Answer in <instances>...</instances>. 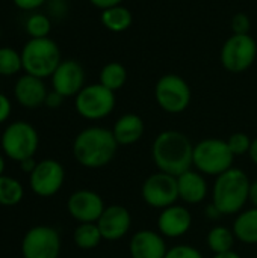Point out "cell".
<instances>
[{
  "label": "cell",
  "instance_id": "18",
  "mask_svg": "<svg viewBox=\"0 0 257 258\" xmlns=\"http://www.w3.org/2000/svg\"><path fill=\"white\" fill-rule=\"evenodd\" d=\"M12 92H14L15 101L21 107L32 110V109H38L44 106L48 89H47V85L44 83V79L24 73L14 83Z\"/></svg>",
  "mask_w": 257,
  "mask_h": 258
},
{
  "label": "cell",
  "instance_id": "40",
  "mask_svg": "<svg viewBox=\"0 0 257 258\" xmlns=\"http://www.w3.org/2000/svg\"><path fill=\"white\" fill-rule=\"evenodd\" d=\"M248 157H250V160L257 166V136L253 138V141H251V147H250V151H248Z\"/></svg>",
  "mask_w": 257,
  "mask_h": 258
},
{
  "label": "cell",
  "instance_id": "31",
  "mask_svg": "<svg viewBox=\"0 0 257 258\" xmlns=\"http://www.w3.org/2000/svg\"><path fill=\"white\" fill-rule=\"evenodd\" d=\"M47 15L52 20L61 21L68 15V0H48L45 3Z\"/></svg>",
  "mask_w": 257,
  "mask_h": 258
},
{
  "label": "cell",
  "instance_id": "5",
  "mask_svg": "<svg viewBox=\"0 0 257 258\" xmlns=\"http://www.w3.org/2000/svg\"><path fill=\"white\" fill-rule=\"evenodd\" d=\"M235 156L227 142L220 138H206L194 144L192 168L206 177H218L233 168Z\"/></svg>",
  "mask_w": 257,
  "mask_h": 258
},
{
  "label": "cell",
  "instance_id": "16",
  "mask_svg": "<svg viewBox=\"0 0 257 258\" xmlns=\"http://www.w3.org/2000/svg\"><path fill=\"white\" fill-rule=\"evenodd\" d=\"M158 231L165 239H180L192 228V213L185 204H173L159 212Z\"/></svg>",
  "mask_w": 257,
  "mask_h": 258
},
{
  "label": "cell",
  "instance_id": "37",
  "mask_svg": "<svg viewBox=\"0 0 257 258\" xmlns=\"http://www.w3.org/2000/svg\"><path fill=\"white\" fill-rule=\"evenodd\" d=\"M18 165H20V169H21V172H24V174L30 175V174L33 172V169L36 168L38 162L35 160V157H30V159H24V160H21Z\"/></svg>",
  "mask_w": 257,
  "mask_h": 258
},
{
  "label": "cell",
  "instance_id": "6",
  "mask_svg": "<svg viewBox=\"0 0 257 258\" xmlns=\"http://www.w3.org/2000/svg\"><path fill=\"white\" fill-rule=\"evenodd\" d=\"M39 147L38 130L27 121H14L8 124L0 136V148L5 157L20 163L24 159L35 157Z\"/></svg>",
  "mask_w": 257,
  "mask_h": 258
},
{
  "label": "cell",
  "instance_id": "7",
  "mask_svg": "<svg viewBox=\"0 0 257 258\" xmlns=\"http://www.w3.org/2000/svg\"><path fill=\"white\" fill-rule=\"evenodd\" d=\"M117 104L115 92L105 88L101 83L85 85L74 97V109L86 121H101L108 118Z\"/></svg>",
  "mask_w": 257,
  "mask_h": 258
},
{
  "label": "cell",
  "instance_id": "19",
  "mask_svg": "<svg viewBox=\"0 0 257 258\" xmlns=\"http://www.w3.org/2000/svg\"><path fill=\"white\" fill-rule=\"evenodd\" d=\"M176 178H177L179 201H182L186 206H198L208 200L211 194V187L206 175L191 168Z\"/></svg>",
  "mask_w": 257,
  "mask_h": 258
},
{
  "label": "cell",
  "instance_id": "41",
  "mask_svg": "<svg viewBox=\"0 0 257 258\" xmlns=\"http://www.w3.org/2000/svg\"><path fill=\"white\" fill-rule=\"evenodd\" d=\"M212 258H242L235 249L233 251H229V252H223V254H214Z\"/></svg>",
  "mask_w": 257,
  "mask_h": 258
},
{
  "label": "cell",
  "instance_id": "36",
  "mask_svg": "<svg viewBox=\"0 0 257 258\" xmlns=\"http://www.w3.org/2000/svg\"><path fill=\"white\" fill-rule=\"evenodd\" d=\"M123 2H124V0H89V3H91L92 6H95L97 9H100V11H105V9L118 6V5H121Z\"/></svg>",
  "mask_w": 257,
  "mask_h": 258
},
{
  "label": "cell",
  "instance_id": "21",
  "mask_svg": "<svg viewBox=\"0 0 257 258\" xmlns=\"http://www.w3.org/2000/svg\"><path fill=\"white\" fill-rule=\"evenodd\" d=\"M232 231L244 245H257V209L250 207L244 209L235 216Z\"/></svg>",
  "mask_w": 257,
  "mask_h": 258
},
{
  "label": "cell",
  "instance_id": "17",
  "mask_svg": "<svg viewBox=\"0 0 257 258\" xmlns=\"http://www.w3.org/2000/svg\"><path fill=\"white\" fill-rule=\"evenodd\" d=\"M167 239L158 230H138L129 240L130 258H165Z\"/></svg>",
  "mask_w": 257,
  "mask_h": 258
},
{
  "label": "cell",
  "instance_id": "11",
  "mask_svg": "<svg viewBox=\"0 0 257 258\" xmlns=\"http://www.w3.org/2000/svg\"><path fill=\"white\" fill-rule=\"evenodd\" d=\"M141 198L148 207L156 210H164L177 204V178L161 171L150 174L141 184Z\"/></svg>",
  "mask_w": 257,
  "mask_h": 258
},
{
  "label": "cell",
  "instance_id": "20",
  "mask_svg": "<svg viewBox=\"0 0 257 258\" xmlns=\"http://www.w3.org/2000/svg\"><path fill=\"white\" fill-rule=\"evenodd\" d=\"M112 133L120 147H130L139 142L145 133L144 119L136 113L121 115L112 125Z\"/></svg>",
  "mask_w": 257,
  "mask_h": 258
},
{
  "label": "cell",
  "instance_id": "26",
  "mask_svg": "<svg viewBox=\"0 0 257 258\" xmlns=\"http://www.w3.org/2000/svg\"><path fill=\"white\" fill-rule=\"evenodd\" d=\"M24 197L23 184L9 175L0 177V206L3 207H14L21 203Z\"/></svg>",
  "mask_w": 257,
  "mask_h": 258
},
{
  "label": "cell",
  "instance_id": "39",
  "mask_svg": "<svg viewBox=\"0 0 257 258\" xmlns=\"http://www.w3.org/2000/svg\"><path fill=\"white\" fill-rule=\"evenodd\" d=\"M248 203H251V206L257 209V180L251 181V184H250V198H248Z\"/></svg>",
  "mask_w": 257,
  "mask_h": 258
},
{
  "label": "cell",
  "instance_id": "34",
  "mask_svg": "<svg viewBox=\"0 0 257 258\" xmlns=\"http://www.w3.org/2000/svg\"><path fill=\"white\" fill-rule=\"evenodd\" d=\"M12 113V103L8 95L0 92V124L6 122Z\"/></svg>",
  "mask_w": 257,
  "mask_h": 258
},
{
  "label": "cell",
  "instance_id": "28",
  "mask_svg": "<svg viewBox=\"0 0 257 258\" xmlns=\"http://www.w3.org/2000/svg\"><path fill=\"white\" fill-rule=\"evenodd\" d=\"M23 71L21 53L12 47H0V76L11 77Z\"/></svg>",
  "mask_w": 257,
  "mask_h": 258
},
{
  "label": "cell",
  "instance_id": "29",
  "mask_svg": "<svg viewBox=\"0 0 257 258\" xmlns=\"http://www.w3.org/2000/svg\"><path fill=\"white\" fill-rule=\"evenodd\" d=\"M251 138L247 135V133H242V132H236V133H232L226 142L230 148V151L233 153L235 157H239V156H248V151H250V147H251Z\"/></svg>",
  "mask_w": 257,
  "mask_h": 258
},
{
  "label": "cell",
  "instance_id": "15",
  "mask_svg": "<svg viewBox=\"0 0 257 258\" xmlns=\"http://www.w3.org/2000/svg\"><path fill=\"white\" fill-rule=\"evenodd\" d=\"M103 240L118 242L124 239L132 230V215L127 207L120 204L106 206L105 212L97 221Z\"/></svg>",
  "mask_w": 257,
  "mask_h": 258
},
{
  "label": "cell",
  "instance_id": "42",
  "mask_svg": "<svg viewBox=\"0 0 257 258\" xmlns=\"http://www.w3.org/2000/svg\"><path fill=\"white\" fill-rule=\"evenodd\" d=\"M5 171H6V160H5V156L0 154V177L5 175Z\"/></svg>",
  "mask_w": 257,
  "mask_h": 258
},
{
  "label": "cell",
  "instance_id": "38",
  "mask_svg": "<svg viewBox=\"0 0 257 258\" xmlns=\"http://www.w3.org/2000/svg\"><path fill=\"white\" fill-rule=\"evenodd\" d=\"M204 216H206L209 221H218L223 215H221V212L217 209V206H215L214 203H209V204L206 206V209H204Z\"/></svg>",
  "mask_w": 257,
  "mask_h": 258
},
{
  "label": "cell",
  "instance_id": "32",
  "mask_svg": "<svg viewBox=\"0 0 257 258\" xmlns=\"http://www.w3.org/2000/svg\"><path fill=\"white\" fill-rule=\"evenodd\" d=\"M251 27V21L247 14L238 12L230 20V29L235 35H248Z\"/></svg>",
  "mask_w": 257,
  "mask_h": 258
},
{
  "label": "cell",
  "instance_id": "22",
  "mask_svg": "<svg viewBox=\"0 0 257 258\" xmlns=\"http://www.w3.org/2000/svg\"><path fill=\"white\" fill-rule=\"evenodd\" d=\"M100 21L109 32L120 33V32L127 30L132 26L133 15H132L129 8H126L123 5H118V6L101 11Z\"/></svg>",
  "mask_w": 257,
  "mask_h": 258
},
{
  "label": "cell",
  "instance_id": "33",
  "mask_svg": "<svg viewBox=\"0 0 257 258\" xmlns=\"http://www.w3.org/2000/svg\"><path fill=\"white\" fill-rule=\"evenodd\" d=\"M48 0H12L15 8H18L20 11H24V12H35L39 8L45 6Z\"/></svg>",
  "mask_w": 257,
  "mask_h": 258
},
{
  "label": "cell",
  "instance_id": "25",
  "mask_svg": "<svg viewBox=\"0 0 257 258\" xmlns=\"http://www.w3.org/2000/svg\"><path fill=\"white\" fill-rule=\"evenodd\" d=\"M127 82V70L120 62H109L106 63L98 74V83H101L105 88L117 92L121 89Z\"/></svg>",
  "mask_w": 257,
  "mask_h": 258
},
{
  "label": "cell",
  "instance_id": "14",
  "mask_svg": "<svg viewBox=\"0 0 257 258\" xmlns=\"http://www.w3.org/2000/svg\"><path fill=\"white\" fill-rule=\"evenodd\" d=\"M52 89L59 92L64 98L76 97L86 85V74L83 67L74 59H65L59 63L50 77Z\"/></svg>",
  "mask_w": 257,
  "mask_h": 258
},
{
  "label": "cell",
  "instance_id": "24",
  "mask_svg": "<svg viewBox=\"0 0 257 258\" xmlns=\"http://www.w3.org/2000/svg\"><path fill=\"white\" fill-rule=\"evenodd\" d=\"M73 242L82 251H92L98 248L100 243L103 242V237L97 222L77 224V227L73 231Z\"/></svg>",
  "mask_w": 257,
  "mask_h": 258
},
{
  "label": "cell",
  "instance_id": "13",
  "mask_svg": "<svg viewBox=\"0 0 257 258\" xmlns=\"http://www.w3.org/2000/svg\"><path fill=\"white\" fill-rule=\"evenodd\" d=\"M105 209L103 197L91 189H79L67 200V212L77 224L97 222Z\"/></svg>",
  "mask_w": 257,
  "mask_h": 258
},
{
  "label": "cell",
  "instance_id": "8",
  "mask_svg": "<svg viewBox=\"0 0 257 258\" xmlns=\"http://www.w3.org/2000/svg\"><path fill=\"white\" fill-rule=\"evenodd\" d=\"M191 98L192 92L188 82L177 74H164L155 85V100L167 113H183L189 107Z\"/></svg>",
  "mask_w": 257,
  "mask_h": 258
},
{
  "label": "cell",
  "instance_id": "27",
  "mask_svg": "<svg viewBox=\"0 0 257 258\" xmlns=\"http://www.w3.org/2000/svg\"><path fill=\"white\" fill-rule=\"evenodd\" d=\"M53 20L45 12H32L24 23V30L29 38H47L52 32Z\"/></svg>",
  "mask_w": 257,
  "mask_h": 258
},
{
  "label": "cell",
  "instance_id": "9",
  "mask_svg": "<svg viewBox=\"0 0 257 258\" xmlns=\"http://www.w3.org/2000/svg\"><path fill=\"white\" fill-rule=\"evenodd\" d=\"M257 42L248 35H230L221 47L220 59L229 73L241 74L247 71L256 60Z\"/></svg>",
  "mask_w": 257,
  "mask_h": 258
},
{
  "label": "cell",
  "instance_id": "3",
  "mask_svg": "<svg viewBox=\"0 0 257 258\" xmlns=\"http://www.w3.org/2000/svg\"><path fill=\"white\" fill-rule=\"evenodd\" d=\"M250 178L241 168H230L215 177L211 187V198L223 216L241 213L250 198Z\"/></svg>",
  "mask_w": 257,
  "mask_h": 258
},
{
  "label": "cell",
  "instance_id": "23",
  "mask_svg": "<svg viewBox=\"0 0 257 258\" xmlns=\"http://www.w3.org/2000/svg\"><path fill=\"white\" fill-rule=\"evenodd\" d=\"M236 237L232 228L226 225H215L206 234V245L214 254H223L235 249Z\"/></svg>",
  "mask_w": 257,
  "mask_h": 258
},
{
  "label": "cell",
  "instance_id": "10",
  "mask_svg": "<svg viewBox=\"0 0 257 258\" xmlns=\"http://www.w3.org/2000/svg\"><path fill=\"white\" fill-rule=\"evenodd\" d=\"M61 249V234L50 225H35L21 239L23 258H59Z\"/></svg>",
  "mask_w": 257,
  "mask_h": 258
},
{
  "label": "cell",
  "instance_id": "35",
  "mask_svg": "<svg viewBox=\"0 0 257 258\" xmlns=\"http://www.w3.org/2000/svg\"><path fill=\"white\" fill-rule=\"evenodd\" d=\"M64 97L59 94V92H56V91H48V94H47V97H45V103H44V106L45 107H48V109H59L61 106H62V103H64Z\"/></svg>",
  "mask_w": 257,
  "mask_h": 258
},
{
  "label": "cell",
  "instance_id": "4",
  "mask_svg": "<svg viewBox=\"0 0 257 258\" xmlns=\"http://www.w3.org/2000/svg\"><path fill=\"white\" fill-rule=\"evenodd\" d=\"M20 53L23 71L39 79L52 77V74L62 62L59 45L50 36L29 38Z\"/></svg>",
  "mask_w": 257,
  "mask_h": 258
},
{
  "label": "cell",
  "instance_id": "30",
  "mask_svg": "<svg viewBox=\"0 0 257 258\" xmlns=\"http://www.w3.org/2000/svg\"><path fill=\"white\" fill-rule=\"evenodd\" d=\"M165 258H204V255L198 248L189 243H179L168 248Z\"/></svg>",
  "mask_w": 257,
  "mask_h": 258
},
{
  "label": "cell",
  "instance_id": "2",
  "mask_svg": "<svg viewBox=\"0 0 257 258\" xmlns=\"http://www.w3.org/2000/svg\"><path fill=\"white\" fill-rule=\"evenodd\" d=\"M192 141L179 130H164L151 144V160L156 169L173 177L192 168Z\"/></svg>",
  "mask_w": 257,
  "mask_h": 258
},
{
  "label": "cell",
  "instance_id": "12",
  "mask_svg": "<svg viewBox=\"0 0 257 258\" xmlns=\"http://www.w3.org/2000/svg\"><path fill=\"white\" fill-rule=\"evenodd\" d=\"M65 183V169L55 159H42L29 175V186L36 197L52 198L61 192Z\"/></svg>",
  "mask_w": 257,
  "mask_h": 258
},
{
  "label": "cell",
  "instance_id": "1",
  "mask_svg": "<svg viewBox=\"0 0 257 258\" xmlns=\"http://www.w3.org/2000/svg\"><path fill=\"white\" fill-rule=\"evenodd\" d=\"M118 144L111 128L91 125L80 130L73 141V157L86 169H101L112 163Z\"/></svg>",
  "mask_w": 257,
  "mask_h": 258
}]
</instances>
